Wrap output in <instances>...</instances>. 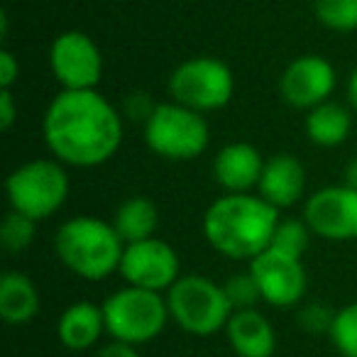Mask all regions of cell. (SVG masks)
<instances>
[{"instance_id": "obj_1", "label": "cell", "mask_w": 357, "mask_h": 357, "mask_svg": "<svg viewBox=\"0 0 357 357\" xmlns=\"http://www.w3.org/2000/svg\"><path fill=\"white\" fill-rule=\"evenodd\" d=\"M125 118L98 89L59 91L42 118V137L66 167L93 169L118 154Z\"/></svg>"}, {"instance_id": "obj_2", "label": "cell", "mask_w": 357, "mask_h": 357, "mask_svg": "<svg viewBox=\"0 0 357 357\" xmlns=\"http://www.w3.org/2000/svg\"><path fill=\"white\" fill-rule=\"evenodd\" d=\"M279 211L259 194H223L206 208L204 238L218 255L252 262L269 250Z\"/></svg>"}, {"instance_id": "obj_3", "label": "cell", "mask_w": 357, "mask_h": 357, "mask_svg": "<svg viewBox=\"0 0 357 357\" xmlns=\"http://www.w3.org/2000/svg\"><path fill=\"white\" fill-rule=\"evenodd\" d=\"M125 243L110 220L74 215L54 235V255L71 274L86 282H105L120 272Z\"/></svg>"}, {"instance_id": "obj_4", "label": "cell", "mask_w": 357, "mask_h": 357, "mask_svg": "<svg viewBox=\"0 0 357 357\" xmlns=\"http://www.w3.org/2000/svg\"><path fill=\"white\" fill-rule=\"evenodd\" d=\"M69 189L66 164L54 157L27 159L6 178V196L10 208L30 215L37 223L52 218L66 204Z\"/></svg>"}, {"instance_id": "obj_5", "label": "cell", "mask_w": 357, "mask_h": 357, "mask_svg": "<svg viewBox=\"0 0 357 357\" xmlns=\"http://www.w3.org/2000/svg\"><path fill=\"white\" fill-rule=\"evenodd\" d=\"M100 306H103L105 333L110 335V340L135 347L157 340L167 323L172 321L164 294L130 287V284L108 294Z\"/></svg>"}, {"instance_id": "obj_6", "label": "cell", "mask_w": 357, "mask_h": 357, "mask_svg": "<svg viewBox=\"0 0 357 357\" xmlns=\"http://www.w3.org/2000/svg\"><path fill=\"white\" fill-rule=\"evenodd\" d=\"M164 296L172 321L196 337H211L218 331H225L233 316L223 284L206 274H181Z\"/></svg>"}, {"instance_id": "obj_7", "label": "cell", "mask_w": 357, "mask_h": 357, "mask_svg": "<svg viewBox=\"0 0 357 357\" xmlns=\"http://www.w3.org/2000/svg\"><path fill=\"white\" fill-rule=\"evenodd\" d=\"M144 144L152 154L169 162H189L208 149L211 128L204 113L176 100L157 103L154 113L142 125Z\"/></svg>"}, {"instance_id": "obj_8", "label": "cell", "mask_w": 357, "mask_h": 357, "mask_svg": "<svg viewBox=\"0 0 357 357\" xmlns=\"http://www.w3.org/2000/svg\"><path fill=\"white\" fill-rule=\"evenodd\" d=\"M169 100L199 113L223 110L235 96V74L218 56H191L174 66L167 79Z\"/></svg>"}, {"instance_id": "obj_9", "label": "cell", "mask_w": 357, "mask_h": 357, "mask_svg": "<svg viewBox=\"0 0 357 357\" xmlns=\"http://www.w3.org/2000/svg\"><path fill=\"white\" fill-rule=\"evenodd\" d=\"M103 52L86 32L66 30L50 45V71L61 91L98 89L103 79Z\"/></svg>"}, {"instance_id": "obj_10", "label": "cell", "mask_w": 357, "mask_h": 357, "mask_svg": "<svg viewBox=\"0 0 357 357\" xmlns=\"http://www.w3.org/2000/svg\"><path fill=\"white\" fill-rule=\"evenodd\" d=\"M118 274L130 287L167 294L181 277V259L167 240L154 235V238L125 245Z\"/></svg>"}, {"instance_id": "obj_11", "label": "cell", "mask_w": 357, "mask_h": 357, "mask_svg": "<svg viewBox=\"0 0 357 357\" xmlns=\"http://www.w3.org/2000/svg\"><path fill=\"white\" fill-rule=\"evenodd\" d=\"M301 218L316 238L331 243L357 240V191L345 184L323 186L306 199Z\"/></svg>"}, {"instance_id": "obj_12", "label": "cell", "mask_w": 357, "mask_h": 357, "mask_svg": "<svg viewBox=\"0 0 357 357\" xmlns=\"http://www.w3.org/2000/svg\"><path fill=\"white\" fill-rule=\"evenodd\" d=\"M248 269L252 272L259 294H262V301L267 306L291 308L298 306L301 298L306 296L308 277L301 257L269 248L262 255H257Z\"/></svg>"}, {"instance_id": "obj_13", "label": "cell", "mask_w": 357, "mask_h": 357, "mask_svg": "<svg viewBox=\"0 0 357 357\" xmlns=\"http://www.w3.org/2000/svg\"><path fill=\"white\" fill-rule=\"evenodd\" d=\"M337 84L333 64L321 54H301L284 66L279 76V96L294 110H313L331 100Z\"/></svg>"}, {"instance_id": "obj_14", "label": "cell", "mask_w": 357, "mask_h": 357, "mask_svg": "<svg viewBox=\"0 0 357 357\" xmlns=\"http://www.w3.org/2000/svg\"><path fill=\"white\" fill-rule=\"evenodd\" d=\"M262 169L264 157L245 139L223 144L213 159V178L225 194H255Z\"/></svg>"}, {"instance_id": "obj_15", "label": "cell", "mask_w": 357, "mask_h": 357, "mask_svg": "<svg viewBox=\"0 0 357 357\" xmlns=\"http://www.w3.org/2000/svg\"><path fill=\"white\" fill-rule=\"evenodd\" d=\"M255 194H259L277 211L296 206L306 194V169H303L301 159L289 152L267 157Z\"/></svg>"}, {"instance_id": "obj_16", "label": "cell", "mask_w": 357, "mask_h": 357, "mask_svg": "<svg viewBox=\"0 0 357 357\" xmlns=\"http://www.w3.org/2000/svg\"><path fill=\"white\" fill-rule=\"evenodd\" d=\"M223 333L230 350L238 357H272L277 350L274 323L259 308L233 311Z\"/></svg>"}, {"instance_id": "obj_17", "label": "cell", "mask_w": 357, "mask_h": 357, "mask_svg": "<svg viewBox=\"0 0 357 357\" xmlns=\"http://www.w3.org/2000/svg\"><path fill=\"white\" fill-rule=\"evenodd\" d=\"M105 333L103 306L93 301H76L61 311L56 321V337L71 352H86L100 342Z\"/></svg>"}, {"instance_id": "obj_18", "label": "cell", "mask_w": 357, "mask_h": 357, "mask_svg": "<svg viewBox=\"0 0 357 357\" xmlns=\"http://www.w3.org/2000/svg\"><path fill=\"white\" fill-rule=\"evenodd\" d=\"M42 296L32 277L17 269H8L0 277V318L8 326H27L37 318Z\"/></svg>"}, {"instance_id": "obj_19", "label": "cell", "mask_w": 357, "mask_h": 357, "mask_svg": "<svg viewBox=\"0 0 357 357\" xmlns=\"http://www.w3.org/2000/svg\"><path fill=\"white\" fill-rule=\"evenodd\" d=\"M303 132L308 142L323 149H333L345 144L352 132V113L347 105L337 100H326L306 113L303 120Z\"/></svg>"}, {"instance_id": "obj_20", "label": "cell", "mask_w": 357, "mask_h": 357, "mask_svg": "<svg viewBox=\"0 0 357 357\" xmlns=\"http://www.w3.org/2000/svg\"><path fill=\"white\" fill-rule=\"evenodd\" d=\"M113 228L123 238L125 245L139 243L157 235L159 228V208L149 196H130L115 208L110 218Z\"/></svg>"}, {"instance_id": "obj_21", "label": "cell", "mask_w": 357, "mask_h": 357, "mask_svg": "<svg viewBox=\"0 0 357 357\" xmlns=\"http://www.w3.org/2000/svg\"><path fill=\"white\" fill-rule=\"evenodd\" d=\"M313 15L331 32H357V0H316Z\"/></svg>"}, {"instance_id": "obj_22", "label": "cell", "mask_w": 357, "mask_h": 357, "mask_svg": "<svg viewBox=\"0 0 357 357\" xmlns=\"http://www.w3.org/2000/svg\"><path fill=\"white\" fill-rule=\"evenodd\" d=\"M37 235V220H32L30 215L17 213V211H8L3 223H0V245L6 252H25Z\"/></svg>"}, {"instance_id": "obj_23", "label": "cell", "mask_w": 357, "mask_h": 357, "mask_svg": "<svg viewBox=\"0 0 357 357\" xmlns=\"http://www.w3.org/2000/svg\"><path fill=\"white\" fill-rule=\"evenodd\" d=\"M313 230L303 218H279L277 228L272 235V245L269 248L279 250V252L294 255V257H303L311 245Z\"/></svg>"}, {"instance_id": "obj_24", "label": "cell", "mask_w": 357, "mask_h": 357, "mask_svg": "<svg viewBox=\"0 0 357 357\" xmlns=\"http://www.w3.org/2000/svg\"><path fill=\"white\" fill-rule=\"evenodd\" d=\"M328 337L342 357H357V303L337 308Z\"/></svg>"}, {"instance_id": "obj_25", "label": "cell", "mask_w": 357, "mask_h": 357, "mask_svg": "<svg viewBox=\"0 0 357 357\" xmlns=\"http://www.w3.org/2000/svg\"><path fill=\"white\" fill-rule=\"evenodd\" d=\"M225 296H228L233 311H245V308H257V303L262 301V294H259V287L255 282L252 272H238L230 274L223 282Z\"/></svg>"}, {"instance_id": "obj_26", "label": "cell", "mask_w": 357, "mask_h": 357, "mask_svg": "<svg viewBox=\"0 0 357 357\" xmlns=\"http://www.w3.org/2000/svg\"><path fill=\"white\" fill-rule=\"evenodd\" d=\"M333 318H335V311L328 308L326 303H306V306L298 311L296 321L301 326L303 333L308 335H328L333 328Z\"/></svg>"}, {"instance_id": "obj_27", "label": "cell", "mask_w": 357, "mask_h": 357, "mask_svg": "<svg viewBox=\"0 0 357 357\" xmlns=\"http://www.w3.org/2000/svg\"><path fill=\"white\" fill-rule=\"evenodd\" d=\"M157 103L149 98L147 93H130L123 103V118L128 120H139V123H147V118L154 113Z\"/></svg>"}, {"instance_id": "obj_28", "label": "cell", "mask_w": 357, "mask_h": 357, "mask_svg": "<svg viewBox=\"0 0 357 357\" xmlns=\"http://www.w3.org/2000/svg\"><path fill=\"white\" fill-rule=\"evenodd\" d=\"M17 113H20V108H17L15 91L0 89V130H3V132L13 130V125H15V120H17Z\"/></svg>"}, {"instance_id": "obj_29", "label": "cell", "mask_w": 357, "mask_h": 357, "mask_svg": "<svg viewBox=\"0 0 357 357\" xmlns=\"http://www.w3.org/2000/svg\"><path fill=\"white\" fill-rule=\"evenodd\" d=\"M20 79V61L10 50H0V89H13Z\"/></svg>"}, {"instance_id": "obj_30", "label": "cell", "mask_w": 357, "mask_h": 357, "mask_svg": "<svg viewBox=\"0 0 357 357\" xmlns=\"http://www.w3.org/2000/svg\"><path fill=\"white\" fill-rule=\"evenodd\" d=\"M96 357H139V352L135 345H125V342L110 340L108 345L100 347Z\"/></svg>"}, {"instance_id": "obj_31", "label": "cell", "mask_w": 357, "mask_h": 357, "mask_svg": "<svg viewBox=\"0 0 357 357\" xmlns=\"http://www.w3.org/2000/svg\"><path fill=\"white\" fill-rule=\"evenodd\" d=\"M342 184L357 191V157H352L350 162L345 164V169H342Z\"/></svg>"}, {"instance_id": "obj_32", "label": "cell", "mask_w": 357, "mask_h": 357, "mask_svg": "<svg viewBox=\"0 0 357 357\" xmlns=\"http://www.w3.org/2000/svg\"><path fill=\"white\" fill-rule=\"evenodd\" d=\"M347 103L357 110V66L352 69L350 79H347Z\"/></svg>"}]
</instances>
